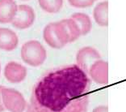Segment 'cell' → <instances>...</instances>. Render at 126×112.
Segmentation results:
<instances>
[{
	"instance_id": "obj_1",
	"label": "cell",
	"mask_w": 126,
	"mask_h": 112,
	"mask_svg": "<svg viewBox=\"0 0 126 112\" xmlns=\"http://www.w3.org/2000/svg\"><path fill=\"white\" fill-rule=\"evenodd\" d=\"M91 79L77 64L45 73L34 85L31 104L36 112H87Z\"/></svg>"
},
{
	"instance_id": "obj_2",
	"label": "cell",
	"mask_w": 126,
	"mask_h": 112,
	"mask_svg": "<svg viewBox=\"0 0 126 112\" xmlns=\"http://www.w3.org/2000/svg\"><path fill=\"white\" fill-rule=\"evenodd\" d=\"M21 58L23 61L32 67H39L45 63L47 52L42 44L36 40L25 42L21 47Z\"/></svg>"
},
{
	"instance_id": "obj_3",
	"label": "cell",
	"mask_w": 126,
	"mask_h": 112,
	"mask_svg": "<svg viewBox=\"0 0 126 112\" xmlns=\"http://www.w3.org/2000/svg\"><path fill=\"white\" fill-rule=\"evenodd\" d=\"M2 100L5 109L10 112H24L27 102L21 93L14 89H2Z\"/></svg>"
},
{
	"instance_id": "obj_4",
	"label": "cell",
	"mask_w": 126,
	"mask_h": 112,
	"mask_svg": "<svg viewBox=\"0 0 126 112\" xmlns=\"http://www.w3.org/2000/svg\"><path fill=\"white\" fill-rule=\"evenodd\" d=\"M36 14L33 8L27 4L18 5V9L11 24L18 29H26L33 24Z\"/></svg>"
},
{
	"instance_id": "obj_5",
	"label": "cell",
	"mask_w": 126,
	"mask_h": 112,
	"mask_svg": "<svg viewBox=\"0 0 126 112\" xmlns=\"http://www.w3.org/2000/svg\"><path fill=\"white\" fill-rule=\"evenodd\" d=\"M99 59H101L99 51L91 46L81 48L76 54L77 65L87 74L91 65Z\"/></svg>"
},
{
	"instance_id": "obj_6",
	"label": "cell",
	"mask_w": 126,
	"mask_h": 112,
	"mask_svg": "<svg viewBox=\"0 0 126 112\" xmlns=\"http://www.w3.org/2000/svg\"><path fill=\"white\" fill-rule=\"evenodd\" d=\"M88 76L99 85H107L108 82V64L104 60L99 59L91 65Z\"/></svg>"
},
{
	"instance_id": "obj_7",
	"label": "cell",
	"mask_w": 126,
	"mask_h": 112,
	"mask_svg": "<svg viewBox=\"0 0 126 112\" xmlns=\"http://www.w3.org/2000/svg\"><path fill=\"white\" fill-rule=\"evenodd\" d=\"M4 76L11 83L22 82L27 76V68L19 63L11 61L5 66Z\"/></svg>"
},
{
	"instance_id": "obj_8",
	"label": "cell",
	"mask_w": 126,
	"mask_h": 112,
	"mask_svg": "<svg viewBox=\"0 0 126 112\" xmlns=\"http://www.w3.org/2000/svg\"><path fill=\"white\" fill-rule=\"evenodd\" d=\"M19 38L17 34L7 28L0 27V50L11 51L17 47Z\"/></svg>"
},
{
	"instance_id": "obj_9",
	"label": "cell",
	"mask_w": 126,
	"mask_h": 112,
	"mask_svg": "<svg viewBox=\"0 0 126 112\" xmlns=\"http://www.w3.org/2000/svg\"><path fill=\"white\" fill-rule=\"evenodd\" d=\"M18 9L15 0H0V24L11 23Z\"/></svg>"
},
{
	"instance_id": "obj_10",
	"label": "cell",
	"mask_w": 126,
	"mask_h": 112,
	"mask_svg": "<svg viewBox=\"0 0 126 112\" xmlns=\"http://www.w3.org/2000/svg\"><path fill=\"white\" fill-rule=\"evenodd\" d=\"M108 2L104 1L99 2L93 10V17L97 24L101 27H107L108 25Z\"/></svg>"
},
{
	"instance_id": "obj_11",
	"label": "cell",
	"mask_w": 126,
	"mask_h": 112,
	"mask_svg": "<svg viewBox=\"0 0 126 112\" xmlns=\"http://www.w3.org/2000/svg\"><path fill=\"white\" fill-rule=\"evenodd\" d=\"M70 18H72L78 24L81 36H85L91 32V28H92V23L88 15L82 12H76L74 13Z\"/></svg>"
},
{
	"instance_id": "obj_12",
	"label": "cell",
	"mask_w": 126,
	"mask_h": 112,
	"mask_svg": "<svg viewBox=\"0 0 126 112\" xmlns=\"http://www.w3.org/2000/svg\"><path fill=\"white\" fill-rule=\"evenodd\" d=\"M43 37L45 42L50 47L53 49H62L64 47L56 35L55 30H54V22L49 23L45 27L43 31Z\"/></svg>"
},
{
	"instance_id": "obj_13",
	"label": "cell",
	"mask_w": 126,
	"mask_h": 112,
	"mask_svg": "<svg viewBox=\"0 0 126 112\" xmlns=\"http://www.w3.org/2000/svg\"><path fill=\"white\" fill-rule=\"evenodd\" d=\"M61 23L64 27L65 33H66L68 38H69V43H71L74 41H76L79 37L81 36L79 28L76 22L74 21L72 18L69 19H64L62 20Z\"/></svg>"
},
{
	"instance_id": "obj_14",
	"label": "cell",
	"mask_w": 126,
	"mask_h": 112,
	"mask_svg": "<svg viewBox=\"0 0 126 112\" xmlns=\"http://www.w3.org/2000/svg\"><path fill=\"white\" fill-rule=\"evenodd\" d=\"M41 8L48 13H58L63 7V0H38Z\"/></svg>"
},
{
	"instance_id": "obj_15",
	"label": "cell",
	"mask_w": 126,
	"mask_h": 112,
	"mask_svg": "<svg viewBox=\"0 0 126 112\" xmlns=\"http://www.w3.org/2000/svg\"><path fill=\"white\" fill-rule=\"evenodd\" d=\"M96 0H68L70 6L75 8H86L91 7Z\"/></svg>"
},
{
	"instance_id": "obj_16",
	"label": "cell",
	"mask_w": 126,
	"mask_h": 112,
	"mask_svg": "<svg viewBox=\"0 0 126 112\" xmlns=\"http://www.w3.org/2000/svg\"><path fill=\"white\" fill-rule=\"evenodd\" d=\"M92 112H108V108L107 106H98L94 109Z\"/></svg>"
},
{
	"instance_id": "obj_17",
	"label": "cell",
	"mask_w": 126,
	"mask_h": 112,
	"mask_svg": "<svg viewBox=\"0 0 126 112\" xmlns=\"http://www.w3.org/2000/svg\"><path fill=\"white\" fill-rule=\"evenodd\" d=\"M24 112H36V110L34 109V107L32 106V104H28L27 103V106H26V108L25 110L24 111Z\"/></svg>"
},
{
	"instance_id": "obj_18",
	"label": "cell",
	"mask_w": 126,
	"mask_h": 112,
	"mask_svg": "<svg viewBox=\"0 0 126 112\" xmlns=\"http://www.w3.org/2000/svg\"><path fill=\"white\" fill-rule=\"evenodd\" d=\"M2 89V86H0V112L4 111V110H5L3 104H2V94H1Z\"/></svg>"
},
{
	"instance_id": "obj_19",
	"label": "cell",
	"mask_w": 126,
	"mask_h": 112,
	"mask_svg": "<svg viewBox=\"0 0 126 112\" xmlns=\"http://www.w3.org/2000/svg\"><path fill=\"white\" fill-rule=\"evenodd\" d=\"M0 73H1V64H0Z\"/></svg>"
},
{
	"instance_id": "obj_20",
	"label": "cell",
	"mask_w": 126,
	"mask_h": 112,
	"mask_svg": "<svg viewBox=\"0 0 126 112\" xmlns=\"http://www.w3.org/2000/svg\"><path fill=\"white\" fill-rule=\"evenodd\" d=\"M22 1H27V0H22Z\"/></svg>"
}]
</instances>
